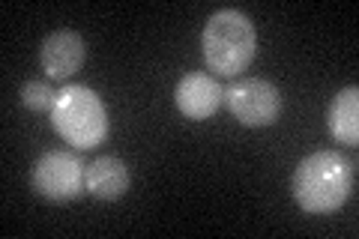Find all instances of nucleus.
I'll list each match as a JSON object with an SVG mask.
<instances>
[{
	"mask_svg": "<svg viewBox=\"0 0 359 239\" xmlns=\"http://www.w3.org/2000/svg\"><path fill=\"white\" fill-rule=\"evenodd\" d=\"M290 191L302 212L327 215L341 210L353 195V162L339 150H318L294 170Z\"/></svg>",
	"mask_w": 359,
	"mask_h": 239,
	"instance_id": "f257e3e1",
	"label": "nucleus"
},
{
	"mask_svg": "<svg viewBox=\"0 0 359 239\" xmlns=\"http://www.w3.org/2000/svg\"><path fill=\"white\" fill-rule=\"evenodd\" d=\"M201 51L212 72L219 75H240L245 66L255 60L257 51V33L249 15L240 9H219L201 33Z\"/></svg>",
	"mask_w": 359,
	"mask_h": 239,
	"instance_id": "f03ea898",
	"label": "nucleus"
},
{
	"mask_svg": "<svg viewBox=\"0 0 359 239\" xmlns=\"http://www.w3.org/2000/svg\"><path fill=\"white\" fill-rule=\"evenodd\" d=\"M51 126L75 150H93L108 135V111L90 87L69 84L54 99Z\"/></svg>",
	"mask_w": 359,
	"mask_h": 239,
	"instance_id": "7ed1b4c3",
	"label": "nucleus"
},
{
	"mask_svg": "<svg viewBox=\"0 0 359 239\" xmlns=\"http://www.w3.org/2000/svg\"><path fill=\"white\" fill-rule=\"evenodd\" d=\"M84 165L81 158L69 150H48L36 158L30 170V186L39 198L66 203L75 200L84 191Z\"/></svg>",
	"mask_w": 359,
	"mask_h": 239,
	"instance_id": "20e7f679",
	"label": "nucleus"
},
{
	"mask_svg": "<svg viewBox=\"0 0 359 239\" xmlns=\"http://www.w3.org/2000/svg\"><path fill=\"white\" fill-rule=\"evenodd\" d=\"M224 102H228L233 120H240L243 126L252 129L269 126L282 114V93L266 78H240V81H233L224 93Z\"/></svg>",
	"mask_w": 359,
	"mask_h": 239,
	"instance_id": "39448f33",
	"label": "nucleus"
},
{
	"mask_svg": "<svg viewBox=\"0 0 359 239\" xmlns=\"http://www.w3.org/2000/svg\"><path fill=\"white\" fill-rule=\"evenodd\" d=\"M87 45L78 30H54L39 48V66L48 78H69L84 66Z\"/></svg>",
	"mask_w": 359,
	"mask_h": 239,
	"instance_id": "423d86ee",
	"label": "nucleus"
},
{
	"mask_svg": "<svg viewBox=\"0 0 359 239\" xmlns=\"http://www.w3.org/2000/svg\"><path fill=\"white\" fill-rule=\"evenodd\" d=\"M224 99V90L219 87L216 78H210L207 72H189L180 78V84L174 87V105L177 111L189 120H207L219 111Z\"/></svg>",
	"mask_w": 359,
	"mask_h": 239,
	"instance_id": "0eeeda50",
	"label": "nucleus"
},
{
	"mask_svg": "<svg viewBox=\"0 0 359 239\" xmlns=\"http://www.w3.org/2000/svg\"><path fill=\"white\" fill-rule=\"evenodd\" d=\"M84 189L96 200H120L129 189V168L117 156H99L84 170Z\"/></svg>",
	"mask_w": 359,
	"mask_h": 239,
	"instance_id": "6e6552de",
	"label": "nucleus"
},
{
	"mask_svg": "<svg viewBox=\"0 0 359 239\" xmlns=\"http://www.w3.org/2000/svg\"><path fill=\"white\" fill-rule=\"evenodd\" d=\"M327 123H330V132L335 141H341V144L359 141V90L356 87H344L330 102Z\"/></svg>",
	"mask_w": 359,
	"mask_h": 239,
	"instance_id": "1a4fd4ad",
	"label": "nucleus"
},
{
	"mask_svg": "<svg viewBox=\"0 0 359 239\" xmlns=\"http://www.w3.org/2000/svg\"><path fill=\"white\" fill-rule=\"evenodd\" d=\"M54 99H57V93L45 84V81H27L25 87H21V105H25L27 111L33 114H42V111H51L54 108Z\"/></svg>",
	"mask_w": 359,
	"mask_h": 239,
	"instance_id": "9d476101",
	"label": "nucleus"
}]
</instances>
